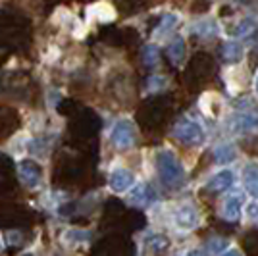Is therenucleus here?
Returning <instances> with one entry per match:
<instances>
[{"mask_svg": "<svg viewBox=\"0 0 258 256\" xmlns=\"http://www.w3.org/2000/svg\"><path fill=\"white\" fill-rule=\"evenodd\" d=\"M214 74H216L214 58L208 52H197L193 58H191V62L187 64L185 81H187L189 87L199 89V87H203L205 83H208Z\"/></svg>", "mask_w": 258, "mask_h": 256, "instance_id": "f03ea898", "label": "nucleus"}, {"mask_svg": "<svg viewBox=\"0 0 258 256\" xmlns=\"http://www.w3.org/2000/svg\"><path fill=\"white\" fill-rule=\"evenodd\" d=\"M133 181H135V177H133V173H131L129 170L112 171V175H110V179H108L110 189H112V191H116V193L127 191L129 187L133 185Z\"/></svg>", "mask_w": 258, "mask_h": 256, "instance_id": "1a4fd4ad", "label": "nucleus"}, {"mask_svg": "<svg viewBox=\"0 0 258 256\" xmlns=\"http://www.w3.org/2000/svg\"><path fill=\"white\" fill-rule=\"evenodd\" d=\"M0 250H2V245H0Z\"/></svg>", "mask_w": 258, "mask_h": 256, "instance_id": "bb28decb", "label": "nucleus"}, {"mask_svg": "<svg viewBox=\"0 0 258 256\" xmlns=\"http://www.w3.org/2000/svg\"><path fill=\"white\" fill-rule=\"evenodd\" d=\"M243 250L248 256H258V229H252L243 237Z\"/></svg>", "mask_w": 258, "mask_h": 256, "instance_id": "a211bd4d", "label": "nucleus"}, {"mask_svg": "<svg viewBox=\"0 0 258 256\" xmlns=\"http://www.w3.org/2000/svg\"><path fill=\"white\" fill-rule=\"evenodd\" d=\"M175 23H177V18H175V16H166V18L162 20V27L158 29V33H160V35H164L166 31H170Z\"/></svg>", "mask_w": 258, "mask_h": 256, "instance_id": "4be33fe9", "label": "nucleus"}, {"mask_svg": "<svg viewBox=\"0 0 258 256\" xmlns=\"http://www.w3.org/2000/svg\"><path fill=\"white\" fill-rule=\"evenodd\" d=\"M226 246H227V241H224V239H214V241L208 243V248L212 252H222V250H226Z\"/></svg>", "mask_w": 258, "mask_h": 256, "instance_id": "5701e85b", "label": "nucleus"}, {"mask_svg": "<svg viewBox=\"0 0 258 256\" xmlns=\"http://www.w3.org/2000/svg\"><path fill=\"white\" fill-rule=\"evenodd\" d=\"M154 199V193L149 185H139V187H135V191L131 193V197H129V201L133 204H139V206H147V204H151V201Z\"/></svg>", "mask_w": 258, "mask_h": 256, "instance_id": "2eb2a0df", "label": "nucleus"}, {"mask_svg": "<svg viewBox=\"0 0 258 256\" xmlns=\"http://www.w3.org/2000/svg\"><path fill=\"white\" fill-rule=\"evenodd\" d=\"M243 183L248 195L258 199V164H247L243 170Z\"/></svg>", "mask_w": 258, "mask_h": 256, "instance_id": "f8f14e48", "label": "nucleus"}, {"mask_svg": "<svg viewBox=\"0 0 258 256\" xmlns=\"http://www.w3.org/2000/svg\"><path fill=\"white\" fill-rule=\"evenodd\" d=\"M18 173H20V179H22L27 187H37L41 183L43 177V171L39 168V164L35 160H22L18 164Z\"/></svg>", "mask_w": 258, "mask_h": 256, "instance_id": "423d86ee", "label": "nucleus"}, {"mask_svg": "<svg viewBox=\"0 0 258 256\" xmlns=\"http://www.w3.org/2000/svg\"><path fill=\"white\" fill-rule=\"evenodd\" d=\"M220 56L227 64H235V62H239L243 58V44L235 43V41L224 43L220 46Z\"/></svg>", "mask_w": 258, "mask_h": 256, "instance_id": "9b49d317", "label": "nucleus"}, {"mask_svg": "<svg viewBox=\"0 0 258 256\" xmlns=\"http://www.w3.org/2000/svg\"><path fill=\"white\" fill-rule=\"evenodd\" d=\"M241 201H243V197L237 193L233 197H229L224 204V210H222V216L229 220V222H235L239 220V210H241Z\"/></svg>", "mask_w": 258, "mask_h": 256, "instance_id": "4468645a", "label": "nucleus"}, {"mask_svg": "<svg viewBox=\"0 0 258 256\" xmlns=\"http://www.w3.org/2000/svg\"><path fill=\"white\" fill-rule=\"evenodd\" d=\"M173 137L179 143H183V145H187V147H197V145H201L205 141V131L197 121L181 119L173 127Z\"/></svg>", "mask_w": 258, "mask_h": 256, "instance_id": "7ed1b4c3", "label": "nucleus"}, {"mask_svg": "<svg viewBox=\"0 0 258 256\" xmlns=\"http://www.w3.org/2000/svg\"><path fill=\"white\" fill-rule=\"evenodd\" d=\"M252 29H254V22H252V20H243V22H239L237 27H231V29H229V35H233V37H243V35H248Z\"/></svg>", "mask_w": 258, "mask_h": 256, "instance_id": "aec40b11", "label": "nucleus"}, {"mask_svg": "<svg viewBox=\"0 0 258 256\" xmlns=\"http://www.w3.org/2000/svg\"><path fill=\"white\" fill-rule=\"evenodd\" d=\"M231 185H233V173L229 170H222V171H218L214 177L206 183V191L218 195V193L227 191Z\"/></svg>", "mask_w": 258, "mask_h": 256, "instance_id": "6e6552de", "label": "nucleus"}, {"mask_svg": "<svg viewBox=\"0 0 258 256\" xmlns=\"http://www.w3.org/2000/svg\"><path fill=\"white\" fill-rule=\"evenodd\" d=\"M156 171L162 183L170 189H179L185 183V170H183L181 162L170 150H160L156 154Z\"/></svg>", "mask_w": 258, "mask_h": 256, "instance_id": "f257e3e1", "label": "nucleus"}, {"mask_svg": "<svg viewBox=\"0 0 258 256\" xmlns=\"http://www.w3.org/2000/svg\"><path fill=\"white\" fill-rule=\"evenodd\" d=\"M229 127H231V131H237V133H254V131H258V116L237 114V116L231 117Z\"/></svg>", "mask_w": 258, "mask_h": 256, "instance_id": "0eeeda50", "label": "nucleus"}, {"mask_svg": "<svg viewBox=\"0 0 258 256\" xmlns=\"http://www.w3.org/2000/svg\"><path fill=\"white\" fill-rule=\"evenodd\" d=\"M175 222L183 229H193L199 224V212L195 206H181L177 212H175Z\"/></svg>", "mask_w": 258, "mask_h": 256, "instance_id": "9d476101", "label": "nucleus"}, {"mask_svg": "<svg viewBox=\"0 0 258 256\" xmlns=\"http://www.w3.org/2000/svg\"><path fill=\"white\" fill-rule=\"evenodd\" d=\"M185 41H183L181 37H175L172 43L168 44V48H166V56H168V60L172 62L173 66H179L183 62V58H185Z\"/></svg>", "mask_w": 258, "mask_h": 256, "instance_id": "ddd939ff", "label": "nucleus"}, {"mask_svg": "<svg viewBox=\"0 0 258 256\" xmlns=\"http://www.w3.org/2000/svg\"><path fill=\"white\" fill-rule=\"evenodd\" d=\"M158 62H160V50L156 46H152V44L145 46L143 48V64H145V68L152 70V68H156Z\"/></svg>", "mask_w": 258, "mask_h": 256, "instance_id": "f3484780", "label": "nucleus"}, {"mask_svg": "<svg viewBox=\"0 0 258 256\" xmlns=\"http://www.w3.org/2000/svg\"><path fill=\"white\" fill-rule=\"evenodd\" d=\"M195 33H199L201 37H210V35H214L216 33V25L212 22L210 23H197Z\"/></svg>", "mask_w": 258, "mask_h": 256, "instance_id": "412c9836", "label": "nucleus"}, {"mask_svg": "<svg viewBox=\"0 0 258 256\" xmlns=\"http://www.w3.org/2000/svg\"><path fill=\"white\" fill-rule=\"evenodd\" d=\"M112 143L118 150H127L135 145V127L127 119L118 121L112 129Z\"/></svg>", "mask_w": 258, "mask_h": 256, "instance_id": "20e7f679", "label": "nucleus"}, {"mask_svg": "<svg viewBox=\"0 0 258 256\" xmlns=\"http://www.w3.org/2000/svg\"><path fill=\"white\" fill-rule=\"evenodd\" d=\"M235 156H237V150L233 145H220L214 150V160L218 164H229V162L235 160Z\"/></svg>", "mask_w": 258, "mask_h": 256, "instance_id": "dca6fc26", "label": "nucleus"}, {"mask_svg": "<svg viewBox=\"0 0 258 256\" xmlns=\"http://www.w3.org/2000/svg\"><path fill=\"white\" fill-rule=\"evenodd\" d=\"M208 6H210V2H208V0H195L193 4H191V12H195V14H199V12H206L208 10Z\"/></svg>", "mask_w": 258, "mask_h": 256, "instance_id": "b1692460", "label": "nucleus"}, {"mask_svg": "<svg viewBox=\"0 0 258 256\" xmlns=\"http://www.w3.org/2000/svg\"><path fill=\"white\" fill-rule=\"evenodd\" d=\"M254 87H256V93H258V75H256V83H254Z\"/></svg>", "mask_w": 258, "mask_h": 256, "instance_id": "a878e982", "label": "nucleus"}, {"mask_svg": "<svg viewBox=\"0 0 258 256\" xmlns=\"http://www.w3.org/2000/svg\"><path fill=\"white\" fill-rule=\"evenodd\" d=\"M248 216H258V206H256V204H250V206H248Z\"/></svg>", "mask_w": 258, "mask_h": 256, "instance_id": "393cba45", "label": "nucleus"}, {"mask_svg": "<svg viewBox=\"0 0 258 256\" xmlns=\"http://www.w3.org/2000/svg\"><path fill=\"white\" fill-rule=\"evenodd\" d=\"M172 114V104L170 102H164V100H151L147 104V112L143 119V125H160L166 117Z\"/></svg>", "mask_w": 258, "mask_h": 256, "instance_id": "39448f33", "label": "nucleus"}, {"mask_svg": "<svg viewBox=\"0 0 258 256\" xmlns=\"http://www.w3.org/2000/svg\"><path fill=\"white\" fill-rule=\"evenodd\" d=\"M168 245H170V241L164 235H152V237H149V241H147V248L151 252H164L168 248Z\"/></svg>", "mask_w": 258, "mask_h": 256, "instance_id": "6ab92c4d", "label": "nucleus"}]
</instances>
